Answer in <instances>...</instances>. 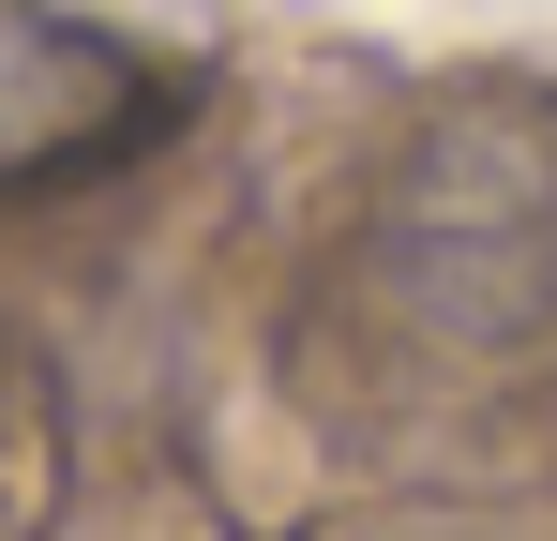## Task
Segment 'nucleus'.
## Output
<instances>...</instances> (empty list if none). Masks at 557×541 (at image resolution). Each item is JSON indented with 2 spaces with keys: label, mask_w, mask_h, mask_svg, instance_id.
I'll list each match as a JSON object with an SVG mask.
<instances>
[{
  "label": "nucleus",
  "mask_w": 557,
  "mask_h": 541,
  "mask_svg": "<svg viewBox=\"0 0 557 541\" xmlns=\"http://www.w3.org/2000/svg\"><path fill=\"white\" fill-rule=\"evenodd\" d=\"M106 90H121V61H106L91 30H61V15H30V0H0V166L76 151Z\"/></svg>",
  "instance_id": "1"
}]
</instances>
